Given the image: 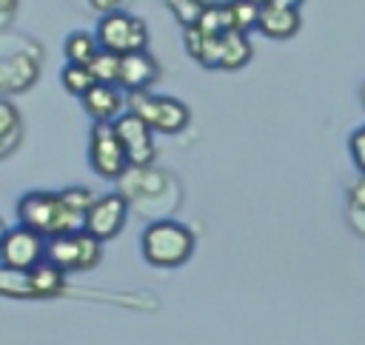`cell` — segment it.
Listing matches in <instances>:
<instances>
[{
  "instance_id": "cell-13",
  "label": "cell",
  "mask_w": 365,
  "mask_h": 345,
  "mask_svg": "<svg viewBox=\"0 0 365 345\" xmlns=\"http://www.w3.org/2000/svg\"><path fill=\"white\" fill-rule=\"evenodd\" d=\"M26 279H29L34 297L51 299V297H60L66 291V271L60 265H54L51 259H46V257L34 268L26 271Z\"/></svg>"
},
{
  "instance_id": "cell-4",
  "label": "cell",
  "mask_w": 365,
  "mask_h": 345,
  "mask_svg": "<svg viewBox=\"0 0 365 345\" xmlns=\"http://www.w3.org/2000/svg\"><path fill=\"white\" fill-rule=\"evenodd\" d=\"M128 111H134L137 117H143L151 131L160 134H177L188 125V108L174 100V97H157L143 91H128Z\"/></svg>"
},
{
  "instance_id": "cell-20",
  "label": "cell",
  "mask_w": 365,
  "mask_h": 345,
  "mask_svg": "<svg viewBox=\"0 0 365 345\" xmlns=\"http://www.w3.org/2000/svg\"><path fill=\"white\" fill-rule=\"evenodd\" d=\"M60 80H63V88L71 91V94H77V97H83V94L97 83V80L91 77V71H88V66H80V63H68V66L63 68Z\"/></svg>"
},
{
  "instance_id": "cell-5",
  "label": "cell",
  "mask_w": 365,
  "mask_h": 345,
  "mask_svg": "<svg viewBox=\"0 0 365 345\" xmlns=\"http://www.w3.org/2000/svg\"><path fill=\"white\" fill-rule=\"evenodd\" d=\"M100 48L114 51V54H128V51H143L148 43V29L140 17H131L125 11H108L100 17L97 31H94Z\"/></svg>"
},
{
  "instance_id": "cell-11",
  "label": "cell",
  "mask_w": 365,
  "mask_h": 345,
  "mask_svg": "<svg viewBox=\"0 0 365 345\" xmlns=\"http://www.w3.org/2000/svg\"><path fill=\"white\" fill-rule=\"evenodd\" d=\"M80 100L94 123H111L123 108V88L117 83H94Z\"/></svg>"
},
{
  "instance_id": "cell-31",
  "label": "cell",
  "mask_w": 365,
  "mask_h": 345,
  "mask_svg": "<svg viewBox=\"0 0 365 345\" xmlns=\"http://www.w3.org/2000/svg\"><path fill=\"white\" fill-rule=\"evenodd\" d=\"M251 3H257V6H265V3H271V0H251Z\"/></svg>"
},
{
  "instance_id": "cell-2",
  "label": "cell",
  "mask_w": 365,
  "mask_h": 345,
  "mask_svg": "<svg viewBox=\"0 0 365 345\" xmlns=\"http://www.w3.org/2000/svg\"><path fill=\"white\" fill-rule=\"evenodd\" d=\"M140 251L154 268H177L194 254V234L177 220H157L143 231Z\"/></svg>"
},
{
  "instance_id": "cell-10",
  "label": "cell",
  "mask_w": 365,
  "mask_h": 345,
  "mask_svg": "<svg viewBox=\"0 0 365 345\" xmlns=\"http://www.w3.org/2000/svg\"><path fill=\"white\" fill-rule=\"evenodd\" d=\"M160 74L157 60L143 48V51H128L120 54V74H117V86L125 91H143L148 88Z\"/></svg>"
},
{
  "instance_id": "cell-8",
  "label": "cell",
  "mask_w": 365,
  "mask_h": 345,
  "mask_svg": "<svg viewBox=\"0 0 365 345\" xmlns=\"http://www.w3.org/2000/svg\"><path fill=\"white\" fill-rule=\"evenodd\" d=\"M43 257H46V237H40L37 231H31L26 225L9 228L3 234V240H0V262H3V268L29 271Z\"/></svg>"
},
{
  "instance_id": "cell-12",
  "label": "cell",
  "mask_w": 365,
  "mask_h": 345,
  "mask_svg": "<svg viewBox=\"0 0 365 345\" xmlns=\"http://www.w3.org/2000/svg\"><path fill=\"white\" fill-rule=\"evenodd\" d=\"M302 26V17H299V9H285V6H274V3H265L259 6V17H257V29L271 37V40H288L299 31Z\"/></svg>"
},
{
  "instance_id": "cell-29",
  "label": "cell",
  "mask_w": 365,
  "mask_h": 345,
  "mask_svg": "<svg viewBox=\"0 0 365 345\" xmlns=\"http://www.w3.org/2000/svg\"><path fill=\"white\" fill-rule=\"evenodd\" d=\"M359 103H362V108H365V83H362V88H359Z\"/></svg>"
},
{
  "instance_id": "cell-26",
  "label": "cell",
  "mask_w": 365,
  "mask_h": 345,
  "mask_svg": "<svg viewBox=\"0 0 365 345\" xmlns=\"http://www.w3.org/2000/svg\"><path fill=\"white\" fill-rule=\"evenodd\" d=\"M88 3H91V9H97V11H103V14L117 11V9L123 6V0H88Z\"/></svg>"
},
{
  "instance_id": "cell-7",
  "label": "cell",
  "mask_w": 365,
  "mask_h": 345,
  "mask_svg": "<svg viewBox=\"0 0 365 345\" xmlns=\"http://www.w3.org/2000/svg\"><path fill=\"white\" fill-rule=\"evenodd\" d=\"M114 131L125 148V157H128V165L134 168H145L154 163L157 157V145H154V131L151 125L137 117L134 111H125L120 117H114Z\"/></svg>"
},
{
  "instance_id": "cell-24",
  "label": "cell",
  "mask_w": 365,
  "mask_h": 345,
  "mask_svg": "<svg viewBox=\"0 0 365 345\" xmlns=\"http://www.w3.org/2000/svg\"><path fill=\"white\" fill-rule=\"evenodd\" d=\"M348 151H351V160H354V165L359 168V174H365V125H359V128L348 137Z\"/></svg>"
},
{
  "instance_id": "cell-15",
  "label": "cell",
  "mask_w": 365,
  "mask_h": 345,
  "mask_svg": "<svg viewBox=\"0 0 365 345\" xmlns=\"http://www.w3.org/2000/svg\"><path fill=\"white\" fill-rule=\"evenodd\" d=\"M37 77V63L26 54H14L0 63V91H20L29 88Z\"/></svg>"
},
{
  "instance_id": "cell-22",
  "label": "cell",
  "mask_w": 365,
  "mask_h": 345,
  "mask_svg": "<svg viewBox=\"0 0 365 345\" xmlns=\"http://www.w3.org/2000/svg\"><path fill=\"white\" fill-rule=\"evenodd\" d=\"M165 6H168V11L177 17V23H180L182 29L197 26L200 14L205 11V3H202V0H165Z\"/></svg>"
},
{
  "instance_id": "cell-3",
  "label": "cell",
  "mask_w": 365,
  "mask_h": 345,
  "mask_svg": "<svg viewBox=\"0 0 365 345\" xmlns=\"http://www.w3.org/2000/svg\"><path fill=\"white\" fill-rule=\"evenodd\" d=\"M100 257H103L100 240L91 237L83 228L66 231V234H54V237L46 240V259L60 265L66 274L68 271H88V268H94L100 262Z\"/></svg>"
},
{
  "instance_id": "cell-30",
  "label": "cell",
  "mask_w": 365,
  "mask_h": 345,
  "mask_svg": "<svg viewBox=\"0 0 365 345\" xmlns=\"http://www.w3.org/2000/svg\"><path fill=\"white\" fill-rule=\"evenodd\" d=\"M3 234H6V225H3V217H0V240H3Z\"/></svg>"
},
{
  "instance_id": "cell-25",
  "label": "cell",
  "mask_w": 365,
  "mask_h": 345,
  "mask_svg": "<svg viewBox=\"0 0 365 345\" xmlns=\"http://www.w3.org/2000/svg\"><path fill=\"white\" fill-rule=\"evenodd\" d=\"M348 205L351 214H365V174L348 188Z\"/></svg>"
},
{
  "instance_id": "cell-17",
  "label": "cell",
  "mask_w": 365,
  "mask_h": 345,
  "mask_svg": "<svg viewBox=\"0 0 365 345\" xmlns=\"http://www.w3.org/2000/svg\"><path fill=\"white\" fill-rule=\"evenodd\" d=\"M20 137V114L9 100H0V157L17 145Z\"/></svg>"
},
{
  "instance_id": "cell-1",
  "label": "cell",
  "mask_w": 365,
  "mask_h": 345,
  "mask_svg": "<svg viewBox=\"0 0 365 345\" xmlns=\"http://www.w3.org/2000/svg\"><path fill=\"white\" fill-rule=\"evenodd\" d=\"M17 220H20V225L37 231L46 240L54 237V234L83 228V217L74 214L66 205V200L54 191H29L17 202Z\"/></svg>"
},
{
  "instance_id": "cell-9",
  "label": "cell",
  "mask_w": 365,
  "mask_h": 345,
  "mask_svg": "<svg viewBox=\"0 0 365 345\" xmlns=\"http://www.w3.org/2000/svg\"><path fill=\"white\" fill-rule=\"evenodd\" d=\"M125 217H128L125 197L123 194H103V197H94L88 211L83 214V231H88L91 237H97L103 242V240H111L123 231Z\"/></svg>"
},
{
  "instance_id": "cell-21",
  "label": "cell",
  "mask_w": 365,
  "mask_h": 345,
  "mask_svg": "<svg viewBox=\"0 0 365 345\" xmlns=\"http://www.w3.org/2000/svg\"><path fill=\"white\" fill-rule=\"evenodd\" d=\"M0 294L17 297V299H34L31 285L26 279V271H11V268L0 271Z\"/></svg>"
},
{
  "instance_id": "cell-14",
  "label": "cell",
  "mask_w": 365,
  "mask_h": 345,
  "mask_svg": "<svg viewBox=\"0 0 365 345\" xmlns=\"http://www.w3.org/2000/svg\"><path fill=\"white\" fill-rule=\"evenodd\" d=\"M251 51H254V48H251L248 34L231 29V31L220 34V63H217V68L237 71V68H242V66L251 60Z\"/></svg>"
},
{
  "instance_id": "cell-6",
  "label": "cell",
  "mask_w": 365,
  "mask_h": 345,
  "mask_svg": "<svg viewBox=\"0 0 365 345\" xmlns=\"http://www.w3.org/2000/svg\"><path fill=\"white\" fill-rule=\"evenodd\" d=\"M88 160L91 168L103 177V180H117L125 174L128 168V157L125 148L114 131V120L111 123H94L91 125V145H88Z\"/></svg>"
},
{
  "instance_id": "cell-27",
  "label": "cell",
  "mask_w": 365,
  "mask_h": 345,
  "mask_svg": "<svg viewBox=\"0 0 365 345\" xmlns=\"http://www.w3.org/2000/svg\"><path fill=\"white\" fill-rule=\"evenodd\" d=\"M274 6H285V9H299L302 6V0H271Z\"/></svg>"
},
{
  "instance_id": "cell-28",
  "label": "cell",
  "mask_w": 365,
  "mask_h": 345,
  "mask_svg": "<svg viewBox=\"0 0 365 345\" xmlns=\"http://www.w3.org/2000/svg\"><path fill=\"white\" fill-rule=\"evenodd\" d=\"M17 6V0H0V14H6V11H11Z\"/></svg>"
},
{
  "instance_id": "cell-19",
  "label": "cell",
  "mask_w": 365,
  "mask_h": 345,
  "mask_svg": "<svg viewBox=\"0 0 365 345\" xmlns=\"http://www.w3.org/2000/svg\"><path fill=\"white\" fill-rule=\"evenodd\" d=\"M228 14H231V29L237 31H251L257 29V17H259V6L251 0H228Z\"/></svg>"
},
{
  "instance_id": "cell-16",
  "label": "cell",
  "mask_w": 365,
  "mask_h": 345,
  "mask_svg": "<svg viewBox=\"0 0 365 345\" xmlns=\"http://www.w3.org/2000/svg\"><path fill=\"white\" fill-rule=\"evenodd\" d=\"M66 60L68 63H80V66H88L91 63V57L100 51V43H97V37L94 34H88V31H71L68 37H66Z\"/></svg>"
},
{
  "instance_id": "cell-23",
  "label": "cell",
  "mask_w": 365,
  "mask_h": 345,
  "mask_svg": "<svg viewBox=\"0 0 365 345\" xmlns=\"http://www.w3.org/2000/svg\"><path fill=\"white\" fill-rule=\"evenodd\" d=\"M60 197L66 200V205L74 211V214H86L88 211V205L94 202V194L88 191V188H83V185H74V188H66V191H60Z\"/></svg>"
},
{
  "instance_id": "cell-18",
  "label": "cell",
  "mask_w": 365,
  "mask_h": 345,
  "mask_svg": "<svg viewBox=\"0 0 365 345\" xmlns=\"http://www.w3.org/2000/svg\"><path fill=\"white\" fill-rule=\"evenodd\" d=\"M88 71H91V77H94L97 83H117V74H120V54L100 48V51L91 57Z\"/></svg>"
}]
</instances>
